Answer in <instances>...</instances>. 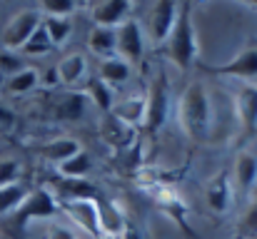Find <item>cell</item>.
I'll list each match as a JSON object with an SVG mask.
<instances>
[{
    "instance_id": "1",
    "label": "cell",
    "mask_w": 257,
    "mask_h": 239,
    "mask_svg": "<svg viewBox=\"0 0 257 239\" xmlns=\"http://www.w3.org/2000/svg\"><path fill=\"white\" fill-rule=\"evenodd\" d=\"M177 115L182 130L192 140H207L215 125L212 117V95L202 82H190L177 102Z\"/></svg>"
},
{
    "instance_id": "2",
    "label": "cell",
    "mask_w": 257,
    "mask_h": 239,
    "mask_svg": "<svg viewBox=\"0 0 257 239\" xmlns=\"http://www.w3.org/2000/svg\"><path fill=\"white\" fill-rule=\"evenodd\" d=\"M165 50H168V58L180 70H187L197 60V33L192 23V8L187 3L180 5V15L165 43Z\"/></svg>"
},
{
    "instance_id": "3",
    "label": "cell",
    "mask_w": 257,
    "mask_h": 239,
    "mask_svg": "<svg viewBox=\"0 0 257 239\" xmlns=\"http://www.w3.org/2000/svg\"><path fill=\"white\" fill-rule=\"evenodd\" d=\"M40 23H43V15H40L38 8L35 10H20V13H15L10 18V23L5 25V30H3V45H5V50H10V53L23 50V45L40 28Z\"/></svg>"
},
{
    "instance_id": "4",
    "label": "cell",
    "mask_w": 257,
    "mask_h": 239,
    "mask_svg": "<svg viewBox=\"0 0 257 239\" xmlns=\"http://www.w3.org/2000/svg\"><path fill=\"white\" fill-rule=\"evenodd\" d=\"M180 15V5L170 0H160L155 5H150L148 13V38L153 40V45H165L170 38L172 28L177 23Z\"/></svg>"
},
{
    "instance_id": "5",
    "label": "cell",
    "mask_w": 257,
    "mask_h": 239,
    "mask_svg": "<svg viewBox=\"0 0 257 239\" xmlns=\"http://www.w3.org/2000/svg\"><path fill=\"white\" fill-rule=\"evenodd\" d=\"M145 53V33L140 28V23H135L133 18L127 23H122L117 28V58H122L125 63H138Z\"/></svg>"
},
{
    "instance_id": "6",
    "label": "cell",
    "mask_w": 257,
    "mask_h": 239,
    "mask_svg": "<svg viewBox=\"0 0 257 239\" xmlns=\"http://www.w3.org/2000/svg\"><path fill=\"white\" fill-rule=\"evenodd\" d=\"M210 73L215 75H225V78H235L245 85H255L257 82V48L242 50L237 58H232L227 65H215L210 68Z\"/></svg>"
},
{
    "instance_id": "7",
    "label": "cell",
    "mask_w": 257,
    "mask_h": 239,
    "mask_svg": "<svg viewBox=\"0 0 257 239\" xmlns=\"http://www.w3.org/2000/svg\"><path fill=\"white\" fill-rule=\"evenodd\" d=\"M63 212L70 214V219L87 234L100 237V219H97V199H75L63 202Z\"/></svg>"
},
{
    "instance_id": "8",
    "label": "cell",
    "mask_w": 257,
    "mask_h": 239,
    "mask_svg": "<svg viewBox=\"0 0 257 239\" xmlns=\"http://www.w3.org/2000/svg\"><path fill=\"white\" fill-rule=\"evenodd\" d=\"M133 5L127 0H102L92 5V23L100 28H120L130 20Z\"/></svg>"
},
{
    "instance_id": "9",
    "label": "cell",
    "mask_w": 257,
    "mask_h": 239,
    "mask_svg": "<svg viewBox=\"0 0 257 239\" xmlns=\"http://www.w3.org/2000/svg\"><path fill=\"white\" fill-rule=\"evenodd\" d=\"M168 82L163 80V75L153 82L150 92H148V115H145V122L150 130H160L165 125V117H168Z\"/></svg>"
},
{
    "instance_id": "10",
    "label": "cell",
    "mask_w": 257,
    "mask_h": 239,
    "mask_svg": "<svg viewBox=\"0 0 257 239\" xmlns=\"http://www.w3.org/2000/svg\"><path fill=\"white\" fill-rule=\"evenodd\" d=\"M58 202H55V197L48 192V189H38V192H33V194H28V199L23 202V207L15 212L23 222H28V219H43V217H55L58 214Z\"/></svg>"
},
{
    "instance_id": "11",
    "label": "cell",
    "mask_w": 257,
    "mask_h": 239,
    "mask_svg": "<svg viewBox=\"0 0 257 239\" xmlns=\"http://www.w3.org/2000/svg\"><path fill=\"white\" fill-rule=\"evenodd\" d=\"M232 184L242 194H252L257 189V155L255 152H240L232 164Z\"/></svg>"
},
{
    "instance_id": "12",
    "label": "cell",
    "mask_w": 257,
    "mask_h": 239,
    "mask_svg": "<svg viewBox=\"0 0 257 239\" xmlns=\"http://www.w3.org/2000/svg\"><path fill=\"white\" fill-rule=\"evenodd\" d=\"M97 219H100V237L120 239L125 232V217L112 202L97 199Z\"/></svg>"
},
{
    "instance_id": "13",
    "label": "cell",
    "mask_w": 257,
    "mask_h": 239,
    "mask_svg": "<svg viewBox=\"0 0 257 239\" xmlns=\"http://www.w3.org/2000/svg\"><path fill=\"white\" fill-rule=\"evenodd\" d=\"M110 115H115L120 122H125L127 127H135V125H140V122H145V115H148V97H143V95H133V97H127V100H122V102H115V107H112V112Z\"/></svg>"
},
{
    "instance_id": "14",
    "label": "cell",
    "mask_w": 257,
    "mask_h": 239,
    "mask_svg": "<svg viewBox=\"0 0 257 239\" xmlns=\"http://www.w3.org/2000/svg\"><path fill=\"white\" fill-rule=\"evenodd\" d=\"M237 115L245 130H257V85H240L237 90Z\"/></svg>"
},
{
    "instance_id": "15",
    "label": "cell",
    "mask_w": 257,
    "mask_h": 239,
    "mask_svg": "<svg viewBox=\"0 0 257 239\" xmlns=\"http://www.w3.org/2000/svg\"><path fill=\"white\" fill-rule=\"evenodd\" d=\"M205 197H207V207H210L212 212H225V209L230 207V202H232V179H230V174L220 172V174L210 182Z\"/></svg>"
},
{
    "instance_id": "16",
    "label": "cell",
    "mask_w": 257,
    "mask_h": 239,
    "mask_svg": "<svg viewBox=\"0 0 257 239\" xmlns=\"http://www.w3.org/2000/svg\"><path fill=\"white\" fill-rule=\"evenodd\" d=\"M130 75H133V65L125 63V60L117 58V55L105 58V60H100V65H97V78L102 80L105 85H110V87H117V85L127 82Z\"/></svg>"
},
{
    "instance_id": "17",
    "label": "cell",
    "mask_w": 257,
    "mask_h": 239,
    "mask_svg": "<svg viewBox=\"0 0 257 239\" xmlns=\"http://www.w3.org/2000/svg\"><path fill=\"white\" fill-rule=\"evenodd\" d=\"M87 45H90V50L100 60L117 55V28H100V25H95L90 38H87Z\"/></svg>"
},
{
    "instance_id": "18",
    "label": "cell",
    "mask_w": 257,
    "mask_h": 239,
    "mask_svg": "<svg viewBox=\"0 0 257 239\" xmlns=\"http://www.w3.org/2000/svg\"><path fill=\"white\" fill-rule=\"evenodd\" d=\"M58 80L63 82V85H75V82H80V80L85 78L87 73V60L85 55H80V53H73V55H68V58H63L60 63H58Z\"/></svg>"
},
{
    "instance_id": "19",
    "label": "cell",
    "mask_w": 257,
    "mask_h": 239,
    "mask_svg": "<svg viewBox=\"0 0 257 239\" xmlns=\"http://www.w3.org/2000/svg\"><path fill=\"white\" fill-rule=\"evenodd\" d=\"M83 147H80V142L78 140H68V137H60V140H53V142H48L43 150H40V155L48 159V162H55V164H63L65 159L75 157L78 152H80Z\"/></svg>"
},
{
    "instance_id": "20",
    "label": "cell",
    "mask_w": 257,
    "mask_h": 239,
    "mask_svg": "<svg viewBox=\"0 0 257 239\" xmlns=\"http://www.w3.org/2000/svg\"><path fill=\"white\" fill-rule=\"evenodd\" d=\"M63 202H75V199H100V192L87 182V179H63L60 184Z\"/></svg>"
},
{
    "instance_id": "21",
    "label": "cell",
    "mask_w": 257,
    "mask_h": 239,
    "mask_svg": "<svg viewBox=\"0 0 257 239\" xmlns=\"http://www.w3.org/2000/svg\"><path fill=\"white\" fill-rule=\"evenodd\" d=\"M85 97H90L92 102H95V107H100L102 112H112V107H115V92H112V87L110 85H105L100 78H92L87 82V92Z\"/></svg>"
},
{
    "instance_id": "22",
    "label": "cell",
    "mask_w": 257,
    "mask_h": 239,
    "mask_svg": "<svg viewBox=\"0 0 257 239\" xmlns=\"http://www.w3.org/2000/svg\"><path fill=\"white\" fill-rule=\"evenodd\" d=\"M38 85H40V73L35 68H23L20 73L5 80V90L13 95H25V92L35 90Z\"/></svg>"
},
{
    "instance_id": "23",
    "label": "cell",
    "mask_w": 257,
    "mask_h": 239,
    "mask_svg": "<svg viewBox=\"0 0 257 239\" xmlns=\"http://www.w3.org/2000/svg\"><path fill=\"white\" fill-rule=\"evenodd\" d=\"M90 169H92V159H90V155L85 150H80L75 157L58 164V172L63 174V179H85V174Z\"/></svg>"
},
{
    "instance_id": "24",
    "label": "cell",
    "mask_w": 257,
    "mask_h": 239,
    "mask_svg": "<svg viewBox=\"0 0 257 239\" xmlns=\"http://www.w3.org/2000/svg\"><path fill=\"white\" fill-rule=\"evenodd\" d=\"M28 199V189L15 182V184H8L0 189V214H13L23 207V202Z\"/></svg>"
},
{
    "instance_id": "25",
    "label": "cell",
    "mask_w": 257,
    "mask_h": 239,
    "mask_svg": "<svg viewBox=\"0 0 257 239\" xmlns=\"http://www.w3.org/2000/svg\"><path fill=\"white\" fill-rule=\"evenodd\" d=\"M87 97L83 92H70L65 95V100L58 105V117L60 120H80L85 115Z\"/></svg>"
},
{
    "instance_id": "26",
    "label": "cell",
    "mask_w": 257,
    "mask_h": 239,
    "mask_svg": "<svg viewBox=\"0 0 257 239\" xmlns=\"http://www.w3.org/2000/svg\"><path fill=\"white\" fill-rule=\"evenodd\" d=\"M43 30L48 33V38H50V43H53V48H60L65 40H68V35H70V30H73V20H58V18H43Z\"/></svg>"
},
{
    "instance_id": "27",
    "label": "cell",
    "mask_w": 257,
    "mask_h": 239,
    "mask_svg": "<svg viewBox=\"0 0 257 239\" xmlns=\"http://www.w3.org/2000/svg\"><path fill=\"white\" fill-rule=\"evenodd\" d=\"M40 15L43 18H58V20H70V15L78 10L73 0H45L40 3Z\"/></svg>"
},
{
    "instance_id": "28",
    "label": "cell",
    "mask_w": 257,
    "mask_h": 239,
    "mask_svg": "<svg viewBox=\"0 0 257 239\" xmlns=\"http://www.w3.org/2000/svg\"><path fill=\"white\" fill-rule=\"evenodd\" d=\"M53 50V43H50V38H48V33L43 30V23H40V28L33 33V38L23 45V53L25 55H48Z\"/></svg>"
},
{
    "instance_id": "29",
    "label": "cell",
    "mask_w": 257,
    "mask_h": 239,
    "mask_svg": "<svg viewBox=\"0 0 257 239\" xmlns=\"http://www.w3.org/2000/svg\"><path fill=\"white\" fill-rule=\"evenodd\" d=\"M23 68H25V63H23V58H18L15 53H10V50L0 53V75H3V78H13V75L20 73Z\"/></svg>"
},
{
    "instance_id": "30",
    "label": "cell",
    "mask_w": 257,
    "mask_h": 239,
    "mask_svg": "<svg viewBox=\"0 0 257 239\" xmlns=\"http://www.w3.org/2000/svg\"><path fill=\"white\" fill-rule=\"evenodd\" d=\"M20 177V162L18 159H0V189L8 184H15Z\"/></svg>"
},
{
    "instance_id": "31",
    "label": "cell",
    "mask_w": 257,
    "mask_h": 239,
    "mask_svg": "<svg viewBox=\"0 0 257 239\" xmlns=\"http://www.w3.org/2000/svg\"><path fill=\"white\" fill-rule=\"evenodd\" d=\"M50 239H78L70 227H53L50 229Z\"/></svg>"
},
{
    "instance_id": "32",
    "label": "cell",
    "mask_w": 257,
    "mask_h": 239,
    "mask_svg": "<svg viewBox=\"0 0 257 239\" xmlns=\"http://www.w3.org/2000/svg\"><path fill=\"white\" fill-rule=\"evenodd\" d=\"M13 125H15V115L0 105V127H13Z\"/></svg>"
},
{
    "instance_id": "33",
    "label": "cell",
    "mask_w": 257,
    "mask_h": 239,
    "mask_svg": "<svg viewBox=\"0 0 257 239\" xmlns=\"http://www.w3.org/2000/svg\"><path fill=\"white\" fill-rule=\"evenodd\" d=\"M43 82H45V85H58V82H60V80H58V70L50 68V70L45 73V80H43Z\"/></svg>"
},
{
    "instance_id": "34",
    "label": "cell",
    "mask_w": 257,
    "mask_h": 239,
    "mask_svg": "<svg viewBox=\"0 0 257 239\" xmlns=\"http://www.w3.org/2000/svg\"><path fill=\"white\" fill-rule=\"evenodd\" d=\"M3 80H5V78H3V75H0V85H3Z\"/></svg>"
},
{
    "instance_id": "35",
    "label": "cell",
    "mask_w": 257,
    "mask_h": 239,
    "mask_svg": "<svg viewBox=\"0 0 257 239\" xmlns=\"http://www.w3.org/2000/svg\"><path fill=\"white\" fill-rule=\"evenodd\" d=\"M102 239H110V237H102Z\"/></svg>"
},
{
    "instance_id": "36",
    "label": "cell",
    "mask_w": 257,
    "mask_h": 239,
    "mask_svg": "<svg viewBox=\"0 0 257 239\" xmlns=\"http://www.w3.org/2000/svg\"><path fill=\"white\" fill-rule=\"evenodd\" d=\"M255 239H257V237H255Z\"/></svg>"
}]
</instances>
